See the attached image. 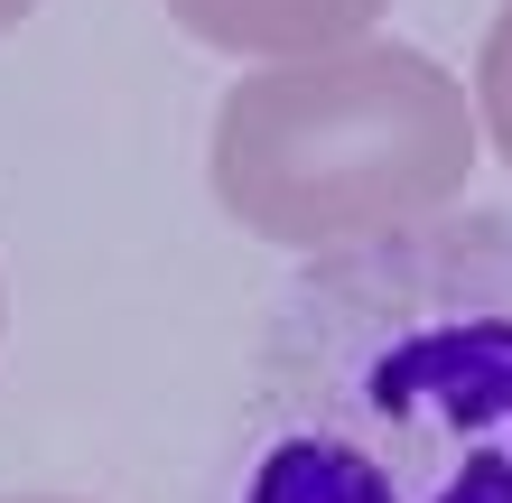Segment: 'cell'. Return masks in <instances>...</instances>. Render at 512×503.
I'll use <instances>...</instances> for the list:
<instances>
[{"label": "cell", "instance_id": "6da1fadb", "mask_svg": "<svg viewBox=\"0 0 512 503\" xmlns=\"http://www.w3.org/2000/svg\"><path fill=\"white\" fill-rule=\"evenodd\" d=\"M205 503H512V215L317 252L261 327Z\"/></svg>", "mask_w": 512, "mask_h": 503}, {"label": "cell", "instance_id": "7a4b0ae2", "mask_svg": "<svg viewBox=\"0 0 512 503\" xmlns=\"http://www.w3.org/2000/svg\"><path fill=\"white\" fill-rule=\"evenodd\" d=\"M475 168V112L419 47H326L252 66L215 112L224 215L289 252L429 224Z\"/></svg>", "mask_w": 512, "mask_h": 503}, {"label": "cell", "instance_id": "3957f363", "mask_svg": "<svg viewBox=\"0 0 512 503\" xmlns=\"http://www.w3.org/2000/svg\"><path fill=\"white\" fill-rule=\"evenodd\" d=\"M391 10V0H168V19L187 38L224 47V56H326L354 47L364 28Z\"/></svg>", "mask_w": 512, "mask_h": 503}, {"label": "cell", "instance_id": "277c9868", "mask_svg": "<svg viewBox=\"0 0 512 503\" xmlns=\"http://www.w3.org/2000/svg\"><path fill=\"white\" fill-rule=\"evenodd\" d=\"M28 10H38V0H0V28H19Z\"/></svg>", "mask_w": 512, "mask_h": 503}]
</instances>
